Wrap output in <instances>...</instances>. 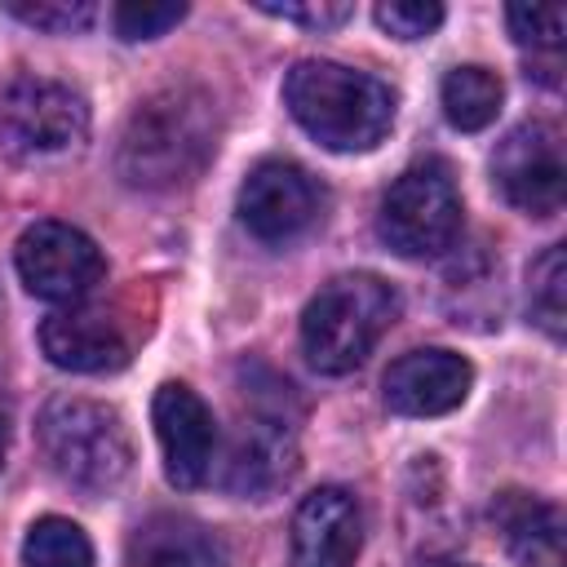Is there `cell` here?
Wrapping results in <instances>:
<instances>
[{
    "mask_svg": "<svg viewBox=\"0 0 567 567\" xmlns=\"http://www.w3.org/2000/svg\"><path fill=\"white\" fill-rule=\"evenodd\" d=\"M217 151V106L195 84H168L133 106L115 173L137 190H173L195 182Z\"/></svg>",
    "mask_w": 567,
    "mask_h": 567,
    "instance_id": "cell-1",
    "label": "cell"
},
{
    "mask_svg": "<svg viewBox=\"0 0 567 567\" xmlns=\"http://www.w3.org/2000/svg\"><path fill=\"white\" fill-rule=\"evenodd\" d=\"M40 452L49 470L84 496H106L133 465V443L115 408L80 394H58L40 412Z\"/></svg>",
    "mask_w": 567,
    "mask_h": 567,
    "instance_id": "cell-4",
    "label": "cell"
},
{
    "mask_svg": "<svg viewBox=\"0 0 567 567\" xmlns=\"http://www.w3.org/2000/svg\"><path fill=\"white\" fill-rule=\"evenodd\" d=\"M257 9L261 13H270V18H284V22H297V27H310V31H328V27H341L350 13H354V4H346V0H301V4H275V0H257Z\"/></svg>",
    "mask_w": 567,
    "mask_h": 567,
    "instance_id": "cell-24",
    "label": "cell"
},
{
    "mask_svg": "<svg viewBox=\"0 0 567 567\" xmlns=\"http://www.w3.org/2000/svg\"><path fill=\"white\" fill-rule=\"evenodd\" d=\"M155 416V434L164 447V474L173 487H199L213 470V452H217V425L208 403L182 385V381H164L155 390L151 403Z\"/></svg>",
    "mask_w": 567,
    "mask_h": 567,
    "instance_id": "cell-10",
    "label": "cell"
},
{
    "mask_svg": "<svg viewBox=\"0 0 567 567\" xmlns=\"http://www.w3.org/2000/svg\"><path fill=\"white\" fill-rule=\"evenodd\" d=\"M377 22L394 40H425L443 22V4H434V0H381Z\"/></svg>",
    "mask_w": 567,
    "mask_h": 567,
    "instance_id": "cell-21",
    "label": "cell"
},
{
    "mask_svg": "<svg viewBox=\"0 0 567 567\" xmlns=\"http://www.w3.org/2000/svg\"><path fill=\"white\" fill-rule=\"evenodd\" d=\"M13 261H18L27 292L58 301V306H80L102 284V270H106L97 244L80 226L53 221V217L35 221L18 235Z\"/></svg>",
    "mask_w": 567,
    "mask_h": 567,
    "instance_id": "cell-7",
    "label": "cell"
},
{
    "mask_svg": "<svg viewBox=\"0 0 567 567\" xmlns=\"http://www.w3.org/2000/svg\"><path fill=\"white\" fill-rule=\"evenodd\" d=\"M492 523L518 567H567V523L554 501H540L532 492H501L492 505Z\"/></svg>",
    "mask_w": 567,
    "mask_h": 567,
    "instance_id": "cell-15",
    "label": "cell"
},
{
    "mask_svg": "<svg viewBox=\"0 0 567 567\" xmlns=\"http://www.w3.org/2000/svg\"><path fill=\"white\" fill-rule=\"evenodd\" d=\"M22 563L27 567H93V545L71 518H35L27 540H22Z\"/></svg>",
    "mask_w": 567,
    "mask_h": 567,
    "instance_id": "cell-19",
    "label": "cell"
},
{
    "mask_svg": "<svg viewBox=\"0 0 567 567\" xmlns=\"http://www.w3.org/2000/svg\"><path fill=\"white\" fill-rule=\"evenodd\" d=\"M363 549V509L346 487H315L292 514L297 567H354Z\"/></svg>",
    "mask_w": 567,
    "mask_h": 567,
    "instance_id": "cell-14",
    "label": "cell"
},
{
    "mask_svg": "<svg viewBox=\"0 0 567 567\" xmlns=\"http://www.w3.org/2000/svg\"><path fill=\"white\" fill-rule=\"evenodd\" d=\"M9 9H13V18H22L27 27H35V31H53V35H62V31H80V27L93 22V4H89V0H35V4L13 0Z\"/></svg>",
    "mask_w": 567,
    "mask_h": 567,
    "instance_id": "cell-22",
    "label": "cell"
},
{
    "mask_svg": "<svg viewBox=\"0 0 567 567\" xmlns=\"http://www.w3.org/2000/svg\"><path fill=\"white\" fill-rule=\"evenodd\" d=\"M527 310L554 341H563V332H567V252H563V244L545 248L532 261V270H527Z\"/></svg>",
    "mask_w": 567,
    "mask_h": 567,
    "instance_id": "cell-18",
    "label": "cell"
},
{
    "mask_svg": "<svg viewBox=\"0 0 567 567\" xmlns=\"http://www.w3.org/2000/svg\"><path fill=\"white\" fill-rule=\"evenodd\" d=\"M461 190L443 159H425L403 168L381 195L377 230L399 257H439L461 235Z\"/></svg>",
    "mask_w": 567,
    "mask_h": 567,
    "instance_id": "cell-5",
    "label": "cell"
},
{
    "mask_svg": "<svg viewBox=\"0 0 567 567\" xmlns=\"http://www.w3.org/2000/svg\"><path fill=\"white\" fill-rule=\"evenodd\" d=\"M319 208H323L319 182L292 159H261L239 186V221L266 244H284L301 235L319 217Z\"/></svg>",
    "mask_w": 567,
    "mask_h": 567,
    "instance_id": "cell-9",
    "label": "cell"
},
{
    "mask_svg": "<svg viewBox=\"0 0 567 567\" xmlns=\"http://www.w3.org/2000/svg\"><path fill=\"white\" fill-rule=\"evenodd\" d=\"M509 31L523 49H545L558 53L563 35H567V13L558 4H509Z\"/></svg>",
    "mask_w": 567,
    "mask_h": 567,
    "instance_id": "cell-20",
    "label": "cell"
},
{
    "mask_svg": "<svg viewBox=\"0 0 567 567\" xmlns=\"http://www.w3.org/2000/svg\"><path fill=\"white\" fill-rule=\"evenodd\" d=\"M297 474V434L279 412H248L230 439L221 483L235 496H270Z\"/></svg>",
    "mask_w": 567,
    "mask_h": 567,
    "instance_id": "cell-13",
    "label": "cell"
},
{
    "mask_svg": "<svg viewBox=\"0 0 567 567\" xmlns=\"http://www.w3.org/2000/svg\"><path fill=\"white\" fill-rule=\"evenodd\" d=\"M84 97L49 75H13L0 89V142L18 159H53L84 142Z\"/></svg>",
    "mask_w": 567,
    "mask_h": 567,
    "instance_id": "cell-6",
    "label": "cell"
},
{
    "mask_svg": "<svg viewBox=\"0 0 567 567\" xmlns=\"http://www.w3.org/2000/svg\"><path fill=\"white\" fill-rule=\"evenodd\" d=\"M292 120L328 151H372L394 124V93L368 71L306 58L284 75Z\"/></svg>",
    "mask_w": 567,
    "mask_h": 567,
    "instance_id": "cell-2",
    "label": "cell"
},
{
    "mask_svg": "<svg viewBox=\"0 0 567 567\" xmlns=\"http://www.w3.org/2000/svg\"><path fill=\"white\" fill-rule=\"evenodd\" d=\"M505 102V84L496 71L487 66H452L443 75V115L452 120V128L461 133H478L496 120Z\"/></svg>",
    "mask_w": 567,
    "mask_h": 567,
    "instance_id": "cell-17",
    "label": "cell"
},
{
    "mask_svg": "<svg viewBox=\"0 0 567 567\" xmlns=\"http://www.w3.org/2000/svg\"><path fill=\"white\" fill-rule=\"evenodd\" d=\"M4 439H9V434H4V416H0V465H4Z\"/></svg>",
    "mask_w": 567,
    "mask_h": 567,
    "instance_id": "cell-25",
    "label": "cell"
},
{
    "mask_svg": "<svg viewBox=\"0 0 567 567\" xmlns=\"http://www.w3.org/2000/svg\"><path fill=\"white\" fill-rule=\"evenodd\" d=\"M40 350L66 372H120L133 354V341L111 310L66 306L40 323Z\"/></svg>",
    "mask_w": 567,
    "mask_h": 567,
    "instance_id": "cell-12",
    "label": "cell"
},
{
    "mask_svg": "<svg viewBox=\"0 0 567 567\" xmlns=\"http://www.w3.org/2000/svg\"><path fill=\"white\" fill-rule=\"evenodd\" d=\"M186 18V4H151V0H128V4H115V31L120 40H155L164 35L168 27H177Z\"/></svg>",
    "mask_w": 567,
    "mask_h": 567,
    "instance_id": "cell-23",
    "label": "cell"
},
{
    "mask_svg": "<svg viewBox=\"0 0 567 567\" xmlns=\"http://www.w3.org/2000/svg\"><path fill=\"white\" fill-rule=\"evenodd\" d=\"M492 177L518 213L554 217L567 195L563 133L549 120H527V124L509 128L492 155Z\"/></svg>",
    "mask_w": 567,
    "mask_h": 567,
    "instance_id": "cell-8",
    "label": "cell"
},
{
    "mask_svg": "<svg viewBox=\"0 0 567 567\" xmlns=\"http://www.w3.org/2000/svg\"><path fill=\"white\" fill-rule=\"evenodd\" d=\"M394 319L399 292L381 275H337L310 297L301 315V350L310 368L341 377L372 354Z\"/></svg>",
    "mask_w": 567,
    "mask_h": 567,
    "instance_id": "cell-3",
    "label": "cell"
},
{
    "mask_svg": "<svg viewBox=\"0 0 567 567\" xmlns=\"http://www.w3.org/2000/svg\"><path fill=\"white\" fill-rule=\"evenodd\" d=\"M443 567H465V563H443Z\"/></svg>",
    "mask_w": 567,
    "mask_h": 567,
    "instance_id": "cell-26",
    "label": "cell"
},
{
    "mask_svg": "<svg viewBox=\"0 0 567 567\" xmlns=\"http://www.w3.org/2000/svg\"><path fill=\"white\" fill-rule=\"evenodd\" d=\"M474 385V368L456 350H408L385 368V403L399 416H443L465 403Z\"/></svg>",
    "mask_w": 567,
    "mask_h": 567,
    "instance_id": "cell-11",
    "label": "cell"
},
{
    "mask_svg": "<svg viewBox=\"0 0 567 567\" xmlns=\"http://www.w3.org/2000/svg\"><path fill=\"white\" fill-rule=\"evenodd\" d=\"M128 567H226V554L199 523L155 514L133 532Z\"/></svg>",
    "mask_w": 567,
    "mask_h": 567,
    "instance_id": "cell-16",
    "label": "cell"
}]
</instances>
